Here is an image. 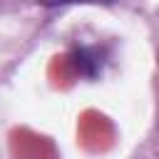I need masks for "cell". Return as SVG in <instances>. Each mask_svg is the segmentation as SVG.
I'll list each match as a JSON object with an SVG mask.
<instances>
[{"label": "cell", "instance_id": "2", "mask_svg": "<svg viewBox=\"0 0 159 159\" xmlns=\"http://www.w3.org/2000/svg\"><path fill=\"white\" fill-rule=\"evenodd\" d=\"M47 7H62V5H112L117 0H37Z\"/></svg>", "mask_w": 159, "mask_h": 159}, {"label": "cell", "instance_id": "1", "mask_svg": "<svg viewBox=\"0 0 159 159\" xmlns=\"http://www.w3.org/2000/svg\"><path fill=\"white\" fill-rule=\"evenodd\" d=\"M72 62H75L77 72H82L87 77H94L102 70V60H99V55H97L94 47H82L80 52H75V60Z\"/></svg>", "mask_w": 159, "mask_h": 159}]
</instances>
